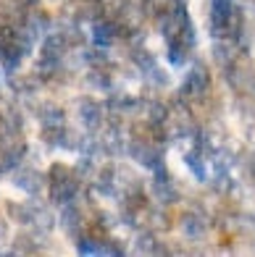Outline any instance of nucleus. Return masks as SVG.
<instances>
[{
  "label": "nucleus",
  "instance_id": "16",
  "mask_svg": "<svg viewBox=\"0 0 255 257\" xmlns=\"http://www.w3.org/2000/svg\"><path fill=\"white\" fill-rule=\"evenodd\" d=\"M37 3H40V0H19V6H21V8H34Z\"/></svg>",
  "mask_w": 255,
  "mask_h": 257
},
{
  "label": "nucleus",
  "instance_id": "15",
  "mask_svg": "<svg viewBox=\"0 0 255 257\" xmlns=\"http://www.w3.org/2000/svg\"><path fill=\"white\" fill-rule=\"evenodd\" d=\"M76 252L79 254H106V241H98L92 236H79L76 239Z\"/></svg>",
  "mask_w": 255,
  "mask_h": 257
},
{
  "label": "nucleus",
  "instance_id": "5",
  "mask_svg": "<svg viewBox=\"0 0 255 257\" xmlns=\"http://www.w3.org/2000/svg\"><path fill=\"white\" fill-rule=\"evenodd\" d=\"M48 181V176H42L40 171L34 168H14V184L19 186L21 192H27L29 197H37L42 192V184Z\"/></svg>",
  "mask_w": 255,
  "mask_h": 257
},
{
  "label": "nucleus",
  "instance_id": "1",
  "mask_svg": "<svg viewBox=\"0 0 255 257\" xmlns=\"http://www.w3.org/2000/svg\"><path fill=\"white\" fill-rule=\"evenodd\" d=\"M48 192H50V202L53 205H66L76 200L79 194V176L71 171L55 163V166L48 171Z\"/></svg>",
  "mask_w": 255,
  "mask_h": 257
},
{
  "label": "nucleus",
  "instance_id": "9",
  "mask_svg": "<svg viewBox=\"0 0 255 257\" xmlns=\"http://www.w3.org/2000/svg\"><path fill=\"white\" fill-rule=\"evenodd\" d=\"M82 210L76 207V202L71 200V202H66V205H61V226H63V231L68 233L71 239H76L79 236V231H82Z\"/></svg>",
  "mask_w": 255,
  "mask_h": 257
},
{
  "label": "nucleus",
  "instance_id": "7",
  "mask_svg": "<svg viewBox=\"0 0 255 257\" xmlns=\"http://www.w3.org/2000/svg\"><path fill=\"white\" fill-rule=\"evenodd\" d=\"M182 233H184V239H190V241H198L205 236V231H208V218L203 213H198V210H192V213H184L182 215Z\"/></svg>",
  "mask_w": 255,
  "mask_h": 257
},
{
  "label": "nucleus",
  "instance_id": "11",
  "mask_svg": "<svg viewBox=\"0 0 255 257\" xmlns=\"http://www.w3.org/2000/svg\"><path fill=\"white\" fill-rule=\"evenodd\" d=\"M237 53H239V50H237L234 40H216V42H213V61L221 66V68L234 66Z\"/></svg>",
  "mask_w": 255,
  "mask_h": 257
},
{
  "label": "nucleus",
  "instance_id": "4",
  "mask_svg": "<svg viewBox=\"0 0 255 257\" xmlns=\"http://www.w3.org/2000/svg\"><path fill=\"white\" fill-rule=\"evenodd\" d=\"M76 113H79V123H82L87 132H98V128L106 123V105H100L90 97L79 100Z\"/></svg>",
  "mask_w": 255,
  "mask_h": 257
},
{
  "label": "nucleus",
  "instance_id": "13",
  "mask_svg": "<svg viewBox=\"0 0 255 257\" xmlns=\"http://www.w3.org/2000/svg\"><path fill=\"white\" fill-rule=\"evenodd\" d=\"M166 55H168L171 66H184L187 63V55H190V48L179 37H171V40H166Z\"/></svg>",
  "mask_w": 255,
  "mask_h": 257
},
{
  "label": "nucleus",
  "instance_id": "12",
  "mask_svg": "<svg viewBox=\"0 0 255 257\" xmlns=\"http://www.w3.org/2000/svg\"><path fill=\"white\" fill-rule=\"evenodd\" d=\"M134 252H140V254H166L168 249H166V247H160L153 231H140V236H137V244H134Z\"/></svg>",
  "mask_w": 255,
  "mask_h": 257
},
{
  "label": "nucleus",
  "instance_id": "3",
  "mask_svg": "<svg viewBox=\"0 0 255 257\" xmlns=\"http://www.w3.org/2000/svg\"><path fill=\"white\" fill-rule=\"evenodd\" d=\"M208 89H211V71H208V66L205 63H195L190 68V74H187V81H184V87H182V100L184 97H205L208 95Z\"/></svg>",
  "mask_w": 255,
  "mask_h": 257
},
{
  "label": "nucleus",
  "instance_id": "8",
  "mask_svg": "<svg viewBox=\"0 0 255 257\" xmlns=\"http://www.w3.org/2000/svg\"><path fill=\"white\" fill-rule=\"evenodd\" d=\"M42 79L37 74H8V87L14 89V95H21V97H29L40 89Z\"/></svg>",
  "mask_w": 255,
  "mask_h": 257
},
{
  "label": "nucleus",
  "instance_id": "10",
  "mask_svg": "<svg viewBox=\"0 0 255 257\" xmlns=\"http://www.w3.org/2000/svg\"><path fill=\"white\" fill-rule=\"evenodd\" d=\"M37 118L42 123V128H58V126H66V113L61 105L55 102H42L37 108Z\"/></svg>",
  "mask_w": 255,
  "mask_h": 257
},
{
  "label": "nucleus",
  "instance_id": "2",
  "mask_svg": "<svg viewBox=\"0 0 255 257\" xmlns=\"http://www.w3.org/2000/svg\"><path fill=\"white\" fill-rule=\"evenodd\" d=\"M150 173H153V179H150V194H153V200L163 207L179 202V189H177V184H174V176L166 171V163L153 168Z\"/></svg>",
  "mask_w": 255,
  "mask_h": 257
},
{
  "label": "nucleus",
  "instance_id": "14",
  "mask_svg": "<svg viewBox=\"0 0 255 257\" xmlns=\"http://www.w3.org/2000/svg\"><path fill=\"white\" fill-rule=\"evenodd\" d=\"M184 166L192 171V176L198 181H205L208 179V168H205V158L200 155V150H190L187 155H184Z\"/></svg>",
  "mask_w": 255,
  "mask_h": 257
},
{
  "label": "nucleus",
  "instance_id": "6",
  "mask_svg": "<svg viewBox=\"0 0 255 257\" xmlns=\"http://www.w3.org/2000/svg\"><path fill=\"white\" fill-rule=\"evenodd\" d=\"M42 139H45V145L58 147V150H76V147H79V137H76L74 132H68L66 126L42 128Z\"/></svg>",
  "mask_w": 255,
  "mask_h": 257
}]
</instances>
